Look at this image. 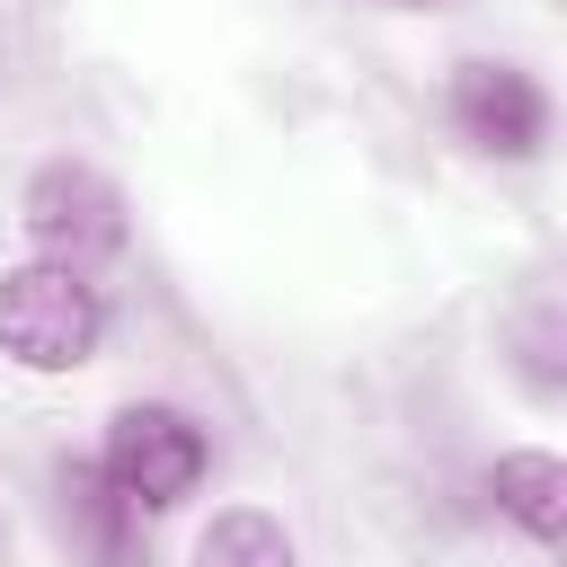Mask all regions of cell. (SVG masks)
Returning <instances> with one entry per match:
<instances>
[{
	"instance_id": "6da1fadb",
	"label": "cell",
	"mask_w": 567,
	"mask_h": 567,
	"mask_svg": "<svg viewBox=\"0 0 567 567\" xmlns=\"http://www.w3.org/2000/svg\"><path fill=\"white\" fill-rule=\"evenodd\" d=\"M97 346H106V292H97L89 275L44 266V257H27V266L0 275V354H9L18 372L62 381V372H80Z\"/></svg>"
},
{
	"instance_id": "7a4b0ae2",
	"label": "cell",
	"mask_w": 567,
	"mask_h": 567,
	"mask_svg": "<svg viewBox=\"0 0 567 567\" xmlns=\"http://www.w3.org/2000/svg\"><path fill=\"white\" fill-rule=\"evenodd\" d=\"M204 470H213V443H204V425H195L186 408H168V399H133V408L106 416L97 478H106L133 514H168V505H186V496L204 487Z\"/></svg>"
},
{
	"instance_id": "3957f363",
	"label": "cell",
	"mask_w": 567,
	"mask_h": 567,
	"mask_svg": "<svg viewBox=\"0 0 567 567\" xmlns=\"http://www.w3.org/2000/svg\"><path fill=\"white\" fill-rule=\"evenodd\" d=\"M18 230H27V248L44 266L89 275V266H106L124 248V186L106 168H89V159H44L27 177V195H18Z\"/></svg>"
},
{
	"instance_id": "277c9868",
	"label": "cell",
	"mask_w": 567,
	"mask_h": 567,
	"mask_svg": "<svg viewBox=\"0 0 567 567\" xmlns=\"http://www.w3.org/2000/svg\"><path fill=\"white\" fill-rule=\"evenodd\" d=\"M452 124L487 159H532L549 142V89L523 62H461L452 71Z\"/></svg>"
},
{
	"instance_id": "5b68a950",
	"label": "cell",
	"mask_w": 567,
	"mask_h": 567,
	"mask_svg": "<svg viewBox=\"0 0 567 567\" xmlns=\"http://www.w3.org/2000/svg\"><path fill=\"white\" fill-rule=\"evenodd\" d=\"M487 496H496V514L523 523L540 549L567 532V461H558V452H505V461L487 470Z\"/></svg>"
},
{
	"instance_id": "8992f818",
	"label": "cell",
	"mask_w": 567,
	"mask_h": 567,
	"mask_svg": "<svg viewBox=\"0 0 567 567\" xmlns=\"http://www.w3.org/2000/svg\"><path fill=\"white\" fill-rule=\"evenodd\" d=\"M186 567H301V540H292L284 514H266V505H221V514L195 532Z\"/></svg>"
},
{
	"instance_id": "52a82bcc",
	"label": "cell",
	"mask_w": 567,
	"mask_h": 567,
	"mask_svg": "<svg viewBox=\"0 0 567 567\" xmlns=\"http://www.w3.org/2000/svg\"><path fill=\"white\" fill-rule=\"evenodd\" d=\"M390 9H425V0H390Z\"/></svg>"
}]
</instances>
